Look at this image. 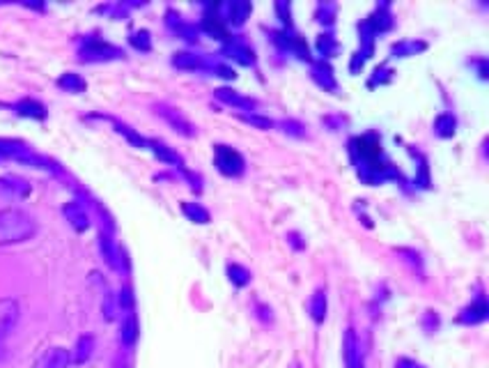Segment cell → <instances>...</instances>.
<instances>
[{"label":"cell","instance_id":"1","mask_svg":"<svg viewBox=\"0 0 489 368\" xmlns=\"http://www.w3.org/2000/svg\"><path fill=\"white\" fill-rule=\"evenodd\" d=\"M35 230H37L35 221L23 209L17 207L0 209V246L26 242L33 237Z\"/></svg>","mask_w":489,"mask_h":368},{"label":"cell","instance_id":"2","mask_svg":"<svg viewBox=\"0 0 489 368\" xmlns=\"http://www.w3.org/2000/svg\"><path fill=\"white\" fill-rule=\"evenodd\" d=\"M216 166L220 173L225 175H241L243 170V159L239 152H234L232 147L218 145L216 147Z\"/></svg>","mask_w":489,"mask_h":368},{"label":"cell","instance_id":"3","mask_svg":"<svg viewBox=\"0 0 489 368\" xmlns=\"http://www.w3.org/2000/svg\"><path fill=\"white\" fill-rule=\"evenodd\" d=\"M17 320H19V302L12 300V297H3L0 300V341L14 330Z\"/></svg>","mask_w":489,"mask_h":368},{"label":"cell","instance_id":"4","mask_svg":"<svg viewBox=\"0 0 489 368\" xmlns=\"http://www.w3.org/2000/svg\"><path fill=\"white\" fill-rule=\"evenodd\" d=\"M69 364H72V355L65 348H49L37 359L35 368H69Z\"/></svg>","mask_w":489,"mask_h":368},{"label":"cell","instance_id":"5","mask_svg":"<svg viewBox=\"0 0 489 368\" xmlns=\"http://www.w3.org/2000/svg\"><path fill=\"white\" fill-rule=\"evenodd\" d=\"M343 355H345V364H347V368H363L361 346H359L356 334H354V330H347V334H345Z\"/></svg>","mask_w":489,"mask_h":368},{"label":"cell","instance_id":"6","mask_svg":"<svg viewBox=\"0 0 489 368\" xmlns=\"http://www.w3.org/2000/svg\"><path fill=\"white\" fill-rule=\"evenodd\" d=\"M92 348H94V339H92V336H81V339H78V343H76L74 352H72V362L74 364H85L90 359V355H92Z\"/></svg>","mask_w":489,"mask_h":368},{"label":"cell","instance_id":"7","mask_svg":"<svg viewBox=\"0 0 489 368\" xmlns=\"http://www.w3.org/2000/svg\"><path fill=\"white\" fill-rule=\"evenodd\" d=\"M310 316L315 323H322V320L326 318V293L324 290H315V295L310 297Z\"/></svg>","mask_w":489,"mask_h":368},{"label":"cell","instance_id":"8","mask_svg":"<svg viewBox=\"0 0 489 368\" xmlns=\"http://www.w3.org/2000/svg\"><path fill=\"white\" fill-rule=\"evenodd\" d=\"M65 214H67L69 221H72V226L76 230L88 228V214H85V209L78 205V203H69V205L65 207Z\"/></svg>","mask_w":489,"mask_h":368},{"label":"cell","instance_id":"9","mask_svg":"<svg viewBox=\"0 0 489 368\" xmlns=\"http://www.w3.org/2000/svg\"><path fill=\"white\" fill-rule=\"evenodd\" d=\"M138 334H140V327H138V318L129 313L127 320L122 325V343L124 346H133L138 341Z\"/></svg>","mask_w":489,"mask_h":368},{"label":"cell","instance_id":"10","mask_svg":"<svg viewBox=\"0 0 489 368\" xmlns=\"http://www.w3.org/2000/svg\"><path fill=\"white\" fill-rule=\"evenodd\" d=\"M17 111H19L21 115H33V117H44V115H46V113H44V106L37 104V101H30V99L21 101V104L17 106Z\"/></svg>","mask_w":489,"mask_h":368},{"label":"cell","instance_id":"11","mask_svg":"<svg viewBox=\"0 0 489 368\" xmlns=\"http://www.w3.org/2000/svg\"><path fill=\"white\" fill-rule=\"evenodd\" d=\"M467 313H473V316H467V318H462L464 323H480V320H485V316H487V307H485V302L480 300L476 307L473 309H469Z\"/></svg>","mask_w":489,"mask_h":368},{"label":"cell","instance_id":"12","mask_svg":"<svg viewBox=\"0 0 489 368\" xmlns=\"http://www.w3.org/2000/svg\"><path fill=\"white\" fill-rule=\"evenodd\" d=\"M60 85H62V88H67V90H76V92H81V90L85 88V83H83L78 76H74V74L62 76V78H60Z\"/></svg>","mask_w":489,"mask_h":368},{"label":"cell","instance_id":"13","mask_svg":"<svg viewBox=\"0 0 489 368\" xmlns=\"http://www.w3.org/2000/svg\"><path fill=\"white\" fill-rule=\"evenodd\" d=\"M184 212L191 216L193 221H198V223H207L209 221V214L204 212L202 207H198V205H184Z\"/></svg>","mask_w":489,"mask_h":368},{"label":"cell","instance_id":"14","mask_svg":"<svg viewBox=\"0 0 489 368\" xmlns=\"http://www.w3.org/2000/svg\"><path fill=\"white\" fill-rule=\"evenodd\" d=\"M218 97L225 99L227 104H234V106H250L248 99H241V97H236V95H230L227 90H218Z\"/></svg>","mask_w":489,"mask_h":368},{"label":"cell","instance_id":"15","mask_svg":"<svg viewBox=\"0 0 489 368\" xmlns=\"http://www.w3.org/2000/svg\"><path fill=\"white\" fill-rule=\"evenodd\" d=\"M152 145H154V152L159 154L161 159H165V161H179V156L165 150V145H159V143H152Z\"/></svg>","mask_w":489,"mask_h":368}]
</instances>
